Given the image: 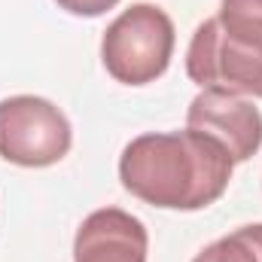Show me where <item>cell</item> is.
<instances>
[{
    "mask_svg": "<svg viewBox=\"0 0 262 262\" xmlns=\"http://www.w3.org/2000/svg\"><path fill=\"white\" fill-rule=\"evenodd\" d=\"M235 162L223 143L186 128L140 134L119 156V180L131 195L165 210H201L226 192Z\"/></svg>",
    "mask_w": 262,
    "mask_h": 262,
    "instance_id": "1",
    "label": "cell"
},
{
    "mask_svg": "<svg viewBox=\"0 0 262 262\" xmlns=\"http://www.w3.org/2000/svg\"><path fill=\"white\" fill-rule=\"evenodd\" d=\"M186 73L198 89L262 98V18L220 9L201 21L186 52Z\"/></svg>",
    "mask_w": 262,
    "mask_h": 262,
    "instance_id": "2",
    "label": "cell"
},
{
    "mask_svg": "<svg viewBox=\"0 0 262 262\" xmlns=\"http://www.w3.org/2000/svg\"><path fill=\"white\" fill-rule=\"evenodd\" d=\"M174 55V21L156 3H131L104 31L101 58L122 85L156 82Z\"/></svg>",
    "mask_w": 262,
    "mask_h": 262,
    "instance_id": "3",
    "label": "cell"
},
{
    "mask_svg": "<svg viewBox=\"0 0 262 262\" xmlns=\"http://www.w3.org/2000/svg\"><path fill=\"white\" fill-rule=\"evenodd\" d=\"M67 116L46 98L15 95L0 101V159L21 168H49L70 152Z\"/></svg>",
    "mask_w": 262,
    "mask_h": 262,
    "instance_id": "4",
    "label": "cell"
},
{
    "mask_svg": "<svg viewBox=\"0 0 262 262\" xmlns=\"http://www.w3.org/2000/svg\"><path fill=\"white\" fill-rule=\"evenodd\" d=\"M186 125L223 143L235 165L253 159L262 146V113L241 95L201 89L186 110Z\"/></svg>",
    "mask_w": 262,
    "mask_h": 262,
    "instance_id": "5",
    "label": "cell"
},
{
    "mask_svg": "<svg viewBox=\"0 0 262 262\" xmlns=\"http://www.w3.org/2000/svg\"><path fill=\"white\" fill-rule=\"evenodd\" d=\"M149 238L137 216L101 207L82 220L73 241V262H146Z\"/></svg>",
    "mask_w": 262,
    "mask_h": 262,
    "instance_id": "6",
    "label": "cell"
},
{
    "mask_svg": "<svg viewBox=\"0 0 262 262\" xmlns=\"http://www.w3.org/2000/svg\"><path fill=\"white\" fill-rule=\"evenodd\" d=\"M192 262H262V223L241 226L216 238Z\"/></svg>",
    "mask_w": 262,
    "mask_h": 262,
    "instance_id": "7",
    "label": "cell"
},
{
    "mask_svg": "<svg viewBox=\"0 0 262 262\" xmlns=\"http://www.w3.org/2000/svg\"><path fill=\"white\" fill-rule=\"evenodd\" d=\"M61 9H67L70 15H85V18H95V15H104L107 9H113L119 0H55Z\"/></svg>",
    "mask_w": 262,
    "mask_h": 262,
    "instance_id": "8",
    "label": "cell"
},
{
    "mask_svg": "<svg viewBox=\"0 0 262 262\" xmlns=\"http://www.w3.org/2000/svg\"><path fill=\"white\" fill-rule=\"evenodd\" d=\"M220 9H223V12H232V15H253V18H262V0H223Z\"/></svg>",
    "mask_w": 262,
    "mask_h": 262,
    "instance_id": "9",
    "label": "cell"
}]
</instances>
